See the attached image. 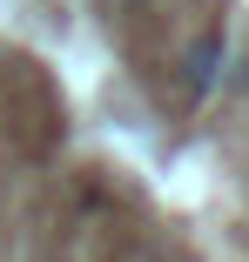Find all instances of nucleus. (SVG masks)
Masks as SVG:
<instances>
[{
    "label": "nucleus",
    "instance_id": "obj_1",
    "mask_svg": "<svg viewBox=\"0 0 249 262\" xmlns=\"http://www.w3.org/2000/svg\"><path fill=\"white\" fill-rule=\"evenodd\" d=\"M216 81H222V27H209L202 40H195V47H189V68H182V88H189V101H202Z\"/></svg>",
    "mask_w": 249,
    "mask_h": 262
}]
</instances>
